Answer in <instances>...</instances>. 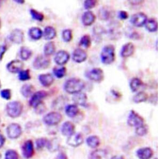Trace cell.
Wrapping results in <instances>:
<instances>
[{
    "label": "cell",
    "instance_id": "31",
    "mask_svg": "<svg viewBox=\"0 0 160 159\" xmlns=\"http://www.w3.org/2000/svg\"><path fill=\"white\" fill-rule=\"evenodd\" d=\"M44 54L47 56L53 55L56 51V46L53 41L47 42L44 46Z\"/></svg>",
    "mask_w": 160,
    "mask_h": 159
},
{
    "label": "cell",
    "instance_id": "52",
    "mask_svg": "<svg viewBox=\"0 0 160 159\" xmlns=\"http://www.w3.org/2000/svg\"><path fill=\"white\" fill-rule=\"evenodd\" d=\"M56 159H68V156L64 152H60L57 156Z\"/></svg>",
    "mask_w": 160,
    "mask_h": 159
},
{
    "label": "cell",
    "instance_id": "21",
    "mask_svg": "<svg viewBox=\"0 0 160 159\" xmlns=\"http://www.w3.org/2000/svg\"><path fill=\"white\" fill-rule=\"evenodd\" d=\"M75 126L73 123L67 121L62 125L61 131L62 135L69 137L74 133Z\"/></svg>",
    "mask_w": 160,
    "mask_h": 159
},
{
    "label": "cell",
    "instance_id": "26",
    "mask_svg": "<svg viewBox=\"0 0 160 159\" xmlns=\"http://www.w3.org/2000/svg\"><path fill=\"white\" fill-rule=\"evenodd\" d=\"M79 109L76 104H69L65 108V113L68 117L74 118L76 117L79 113Z\"/></svg>",
    "mask_w": 160,
    "mask_h": 159
},
{
    "label": "cell",
    "instance_id": "49",
    "mask_svg": "<svg viewBox=\"0 0 160 159\" xmlns=\"http://www.w3.org/2000/svg\"><path fill=\"white\" fill-rule=\"evenodd\" d=\"M37 112H38V114H42L46 110V107L44 106L43 103H41L40 104L36 107Z\"/></svg>",
    "mask_w": 160,
    "mask_h": 159
},
{
    "label": "cell",
    "instance_id": "48",
    "mask_svg": "<svg viewBox=\"0 0 160 159\" xmlns=\"http://www.w3.org/2000/svg\"><path fill=\"white\" fill-rule=\"evenodd\" d=\"M7 50V48L6 45H0V61H2L4 55L5 54L6 51Z\"/></svg>",
    "mask_w": 160,
    "mask_h": 159
},
{
    "label": "cell",
    "instance_id": "10",
    "mask_svg": "<svg viewBox=\"0 0 160 159\" xmlns=\"http://www.w3.org/2000/svg\"><path fill=\"white\" fill-rule=\"evenodd\" d=\"M7 133L10 138L17 139L22 135V128L18 124L12 123L8 126Z\"/></svg>",
    "mask_w": 160,
    "mask_h": 159
},
{
    "label": "cell",
    "instance_id": "32",
    "mask_svg": "<svg viewBox=\"0 0 160 159\" xmlns=\"http://www.w3.org/2000/svg\"><path fill=\"white\" fill-rule=\"evenodd\" d=\"M67 103V99L65 97L61 96L55 100L53 103V107L56 109L62 110L65 106Z\"/></svg>",
    "mask_w": 160,
    "mask_h": 159
},
{
    "label": "cell",
    "instance_id": "54",
    "mask_svg": "<svg viewBox=\"0 0 160 159\" xmlns=\"http://www.w3.org/2000/svg\"><path fill=\"white\" fill-rule=\"evenodd\" d=\"M5 141H6L5 138L2 135L0 134V148H1L3 146V145L5 143Z\"/></svg>",
    "mask_w": 160,
    "mask_h": 159
},
{
    "label": "cell",
    "instance_id": "28",
    "mask_svg": "<svg viewBox=\"0 0 160 159\" xmlns=\"http://www.w3.org/2000/svg\"><path fill=\"white\" fill-rule=\"evenodd\" d=\"M86 143L88 146L92 148H96L100 145V138L97 135H90L86 139Z\"/></svg>",
    "mask_w": 160,
    "mask_h": 159
},
{
    "label": "cell",
    "instance_id": "11",
    "mask_svg": "<svg viewBox=\"0 0 160 159\" xmlns=\"http://www.w3.org/2000/svg\"><path fill=\"white\" fill-rule=\"evenodd\" d=\"M83 143V135L81 133H74L68 137V144L73 147H77Z\"/></svg>",
    "mask_w": 160,
    "mask_h": 159
},
{
    "label": "cell",
    "instance_id": "20",
    "mask_svg": "<svg viewBox=\"0 0 160 159\" xmlns=\"http://www.w3.org/2000/svg\"><path fill=\"white\" fill-rule=\"evenodd\" d=\"M136 154L139 159H150L153 156L154 152L150 147H143L137 150Z\"/></svg>",
    "mask_w": 160,
    "mask_h": 159
},
{
    "label": "cell",
    "instance_id": "29",
    "mask_svg": "<svg viewBox=\"0 0 160 159\" xmlns=\"http://www.w3.org/2000/svg\"><path fill=\"white\" fill-rule=\"evenodd\" d=\"M29 35L31 39L35 40H38L42 38L43 32L42 29L37 27H33L29 29Z\"/></svg>",
    "mask_w": 160,
    "mask_h": 159
},
{
    "label": "cell",
    "instance_id": "43",
    "mask_svg": "<svg viewBox=\"0 0 160 159\" xmlns=\"http://www.w3.org/2000/svg\"><path fill=\"white\" fill-rule=\"evenodd\" d=\"M98 4V1L96 0H87L84 2V7L87 10H90L96 7Z\"/></svg>",
    "mask_w": 160,
    "mask_h": 159
},
{
    "label": "cell",
    "instance_id": "44",
    "mask_svg": "<svg viewBox=\"0 0 160 159\" xmlns=\"http://www.w3.org/2000/svg\"><path fill=\"white\" fill-rule=\"evenodd\" d=\"M48 140L45 138H41L39 139H37L36 141V145H37V148L38 150H41L44 147L47 146L48 143Z\"/></svg>",
    "mask_w": 160,
    "mask_h": 159
},
{
    "label": "cell",
    "instance_id": "4",
    "mask_svg": "<svg viewBox=\"0 0 160 159\" xmlns=\"http://www.w3.org/2000/svg\"><path fill=\"white\" fill-rule=\"evenodd\" d=\"M51 61L49 57L44 55H38L33 61V68L36 70H44L49 67Z\"/></svg>",
    "mask_w": 160,
    "mask_h": 159
},
{
    "label": "cell",
    "instance_id": "59",
    "mask_svg": "<svg viewBox=\"0 0 160 159\" xmlns=\"http://www.w3.org/2000/svg\"><path fill=\"white\" fill-rule=\"evenodd\" d=\"M1 159V154H0V159Z\"/></svg>",
    "mask_w": 160,
    "mask_h": 159
},
{
    "label": "cell",
    "instance_id": "34",
    "mask_svg": "<svg viewBox=\"0 0 160 159\" xmlns=\"http://www.w3.org/2000/svg\"><path fill=\"white\" fill-rule=\"evenodd\" d=\"M107 154L105 150L98 149L91 152L90 154V159H103Z\"/></svg>",
    "mask_w": 160,
    "mask_h": 159
},
{
    "label": "cell",
    "instance_id": "45",
    "mask_svg": "<svg viewBox=\"0 0 160 159\" xmlns=\"http://www.w3.org/2000/svg\"><path fill=\"white\" fill-rule=\"evenodd\" d=\"M18 154L14 150H8L5 155L6 159H18Z\"/></svg>",
    "mask_w": 160,
    "mask_h": 159
},
{
    "label": "cell",
    "instance_id": "16",
    "mask_svg": "<svg viewBox=\"0 0 160 159\" xmlns=\"http://www.w3.org/2000/svg\"><path fill=\"white\" fill-rule=\"evenodd\" d=\"M10 40L16 44H21L24 41V33L20 29H13L10 35Z\"/></svg>",
    "mask_w": 160,
    "mask_h": 159
},
{
    "label": "cell",
    "instance_id": "8",
    "mask_svg": "<svg viewBox=\"0 0 160 159\" xmlns=\"http://www.w3.org/2000/svg\"><path fill=\"white\" fill-rule=\"evenodd\" d=\"M148 20V16L144 13H136L132 15L130 18V23L132 25L138 28L142 27Z\"/></svg>",
    "mask_w": 160,
    "mask_h": 159
},
{
    "label": "cell",
    "instance_id": "22",
    "mask_svg": "<svg viewBox=\"0 0 160 159\" xmlns=\"http://www.w3.org/2000/svg\"><path fill=\"white\" fill-rule=\"evenodd\" d=\"M72 99L76 105L84 106L87 101L88 97L86 93L80 92L79 93L75 94L74 95H73Z\"/></svg>",
    "mask_w": 160,
    "mask_h": 159
},
{
    "label": "cell",
    "instance_id": "50",
    "mask_svg": "<svg viewBox=\"0 0 160 159\" xmlns=\"http://www.w3.org/2000/svg\"><path fill=\"white\" fill-rule=\"evenodd\" d=\"M111 93L113 94V95L114 96L115 98H117V99H120V98H121V97H122L121 94L118 91H116V90H112V91H111Z\"/></svg>",
    "mask_w": 160,
    "mask_h": 159
},
{
    "label": "cell",
    "instance_id": "6",
    "mask_svg": "<svg viewBox=\"0 0 160 159\" xmlns=\"http://www.w3.org/2000/svg\"><path fill=\"white\" fill-rule=\"evenodd\" d=\"M86 76L90 81L97 82H101L104 81V71L99 68H93L89 72H88Z\"/></svg>",
    "mask_w": 160,
    "mask_h": 159
},
{
    "label": "cell",
    "instance_id": "39",
    "mask_svg": "<svg viewBox=\"0 0 160 159\" xmlns=\"http://www.w3.org/2000/svg\"><path fill=\"white\" fill-rule=\"evenodd\" d=\"M73 37V32L72 29H64L62 32V38L65 42H70L72 40Z\"/></svg>",
    "mask_w": 160,
    "mask_h": 159
},
{
    "label": "cell",
    "instance_id": "1",
    "mask_svg": "<svg viewBox=\"0 0 160 159\" xmlns=\"http://www.w3.org/2000/svg\"><path fill=\"white\" fill-rule=\"evenodd\" d=\"M85 87V83L82 79L77 78L69 79L64 84V90L69 94L79 93Z\"/></svg>",
    "mask_w": 160,
    "mask_h": 159
},
{
    "label": "cell",
    "instance_id": "40",
    "mask_svg": "<svg viewBox=\"0 0 160 159\" xmlns=\"http://www.w3.org/2000/svg\"><path fill=\"white\" fill-rule=\"evenodd\" d=\"M148 127L145 125H142L137 126L136 129V133L139 136H144L148 134Z\"/></svg>",
    "mask_w": 160,
    "mask_h": 159
},
{
    "label": "cell",
    "instance_id": "53",
    "mask_svg": "<svg viewBox=\"0 0 160 159\" xmlns=\"http://www.w3.org/2000/svg\"><path fill=\"white\" fill-rule=\"evenodd\" d=\"M144 2V1H129L130 3L132 4V5H134V6H137V5H139V4H142Z\"/></svg>",
    "mask_w": 160,
    "mask_h": 159
},
{
    "label": "cell",
    "instance_id": "23",
    "mask_svg": "<svg viewBox=\"0 0 160 159\" xmlns=\"http://www.w3.org/2000/svg\"><path fill=\"white\" fill-rule=\"evenodd\" d=\"M57 35V32L55 28L51 26H48L44 29V32L43 33L44 38L46 40H51L55 38Z\"/></svg>",
    "mask_w": 160,
    "mask_h": 159
},
{
    "label": "cell",
    "instance_id": "12",
    "mask_svg": "<svg viewBox=\"0 0 160 159\" xmlns=\"http://www.w3.org/2000/svg\"><path fill=\"white\" fill-rule=\"evenodd\" d=\"M70 59V55L68 51L61 50L58 51L55 55L54 60L57 64L62 66L66 64Z\"/></svg>",
    "mask_w": 160,
    "mask_h": 159
},
{
    "label": "cell",
    "instance_id": "57",
    "mask_svg": "<svg viewBox=\"0 0 160 159\" xmlns=\"http://www.w3.org/2000/svg\"><path fill=\"white\" fill-rule=\"evenodd\" d=\"M1 20H0V28H1Z\"/></svg>",
    "mask_w": 160,
    "mask_h": 159
},
{
    "label": "cell",
    "instance_id": "17",
    "mask_svg": "<svg viewBox=\"0 0 160 159\" xmlns=\"http://www.w3.org/2000/svg\"><path fill=\"white\" fill-rule=\"evenodd\" d=\"M135 46L132 42H127L122 46L121 50V56L123 58H127L134 54Z\"/></svg>",
    "mask_w": 160,
    "mask_h": 159
},
{
    "label": "cell",
    "instance_id": "5",
    "mask_svg": "<svg viewBox=\"0 0 160 159\" xmlns=\"http://www.w3.org/2000/svg\"><path fill=\"white\" fill-rule=\"evenodd\" d=\"M62 116L58 112H50L43 117V122L46 125L49 126L58 125L62 121Z\"/></svg>",
    "mask_w": 160,
    "mask_h": 159
},
{
    "label": "cell",
    "instance_id": "41",
    "mask_svg": "<svg viewBox=\"0 0 160 159\" xmlns=\"http://www.w3.org/2000/svg\"><path fill=\"white\" fill-rule=\"evenodd\" d=\"M18 77L19 80L22 81H26L30 79L31 76L29 70H22L19 72Z\"/></svg>",
    "mask_w": 160,
    "mask_h": 159
},
{
    "label": "cell",
    "instance_id": "2",
    "mask_svg": "<svg viewBox=\"0 0 160 159\" xmlns=\"http://www.w3.org/2000/svg\"><path fill=\"white\" fill-rule=\"evenodd\" d=\"M115 50L114 46L112 45H108L104 46L100 54L102 63L108 65L114 62L115 59Z\"/></svg>",
    "mask_w": 160,
    "mask_h": 159
},
{
    "label": "cell",
    "instance_id": "3",
    "mask_svg": "<svg viewBox=\"0 0 160 159\" xmlns=\"http://www.w3.org/2000/svg\"><path fill=\"white\" fill-rule=\"evenodd\" d=\"M23 105L19 101H15L8 103L6 107L8 115L12 118H16L22 114Z\"/></svg>",
    "mask_w": 160,
    "mask_h": 159
},
{
    "label": "cell",
    "instance_id": "25",
    "mask_svg": "<svg viewBox=\"0 0 160 159\" xmlns=\"http://www.w3.org/2000/svg\"><path fill=\"white\" fill-rule=\"evenodd\" d=\"M35 88L32 85L29 84H25L22 86L20 92L22 95L25 98H28L34 93Z\"/></svg>",
    "mask_w": 160,
    "mask_h": 159
},
{
    "label": "cell",
    "instance_id": "24",
    "mask_svg": "<svg viewBox=\"0 0 160 159\" xmlns=\"http://www.w3.org/2000/svg\"><path fill=\"white\" fill-rule=\"evenodd\" d=\"M144 82L140 78L134 77L130 82V87L132 92H136L144 86Z\"/></svg>",
    "mask_w": 160,
    "mask_h": 159
},
{
    "label": "cell",
    "instance_id": "46",
    "mask_svg": "<svg viewBox=\"0 0 160 159\" xmlns=\"http://www.w3.org/2000/svg\"><path fill=\"white\" fill-rule=\"evenodd\" d=\"M0 94H1V96L4 99H6L7 100H9L11 99V90H9V89L2 90L0 92Z\"/></svg>",
    "mask_w": 160,
    "mask_h": 159
},
{
    "label": "cell",
    "instance_id": "35",
    "mask_svg": "<svg viewBox=\"0 0 160 159\" xmlns=\"http://www.w3.org/2000/svg\"><path fill=\"white\" fill-rule=\"evenodd\" d=\"M32 55V51L28 48L22 47L20 50V56L22 60H28Z\"/></svg>",
    "mask_w": 160,
    "mask_h": 159
},
{
    "label": "cell",
    "instance_id": "37",
    "mask_svg": "<svg viewBox=\"0 0 160 159\" xmlns=\"http://www.w3.org/2000/svg\"><path fill=\"white\" fill-rule=\"evenodd\" d=\"M80 45L86 48H89L91 45V37L89 34H84L80 39Z\"/></svg>",
    "mask_w": 160,
    "mask_h": 159
},
{
    "label": "cell",
    "instance_id": "14",
    "mask_svg": "<svg viewBox=\"0 0 160 159\" xmlns=\"http://www.w3.org/2000/svg\"><path fill=\"white\" fill-rule=\"evenodd\" d=\"M24 68V63L18 60L11 61L7 66L8 70L12 73H18Z\"/></svg>",
    "mask_w": 160,
    "mask_h": 159
},
{
    "label": "cell",
    "instance_id": "7",
    "mask_svg": "<svg viewBox=\"0 0 160 159\" xmlns=\"http://www.w3.org/2000/svg\"><path fill=\"white\" fill-rule=\"evenodd\" d=\"M127 122L129 126L137 127L144 124V119L135 110H132L128 117Z\"/></svg>",
    "mask_w": 160,
    "mask_h": 159
},
{
    "label": "cell",
    "instance_id": "27",
    "mask_svg": "<svg viewBox=\"0 0 160 159\" xmlns=\"http://www.w3.org/2000/svg\"><path fill=\"white\" fill-rule=\"evenodd\" d=\"M112 11L109 7L104 6L99 10V19L102 20H107L111 17Z\"/></svg>",
    "mask_w": 160,
    "mask_h": 159
},
{
    "label": "cell",
    "instance_id": "13",
    "mask_svg": "<svg viewBox=\"0 0 160 159\" xmlns=\"http://www.w3.org/2000/svg\"><path fill=\"white\" fill-rule=\"evenodd\" d=\"M22 153L26 159H30L34 153L33 142L31 140L26 141L22 147Z\"/></svg>",
    "mask_w": 160,
    "mask_h": 159
},
{
    "label": "cell",
    "instance_id": "47",
    "mask_svg": "<svg viewBox=\"0 0 160 159\" xmlns=\"http://www.w3.org/2000/svg\"><path fill=\"white\" fill-rule=\"evenodd\" d=\"M118 17L120 19L125 20L129 18V14L127 11L121 10V11H119V13H118Z\"/></svg>",
    "mask_w": 160,
    "mask_h": 159
},
{
    "label": "cell",
    "instance_id": "55",
    "mask_svg": "<svg viewBox=\"0 0 160 159\" xmlns=\"http://www.w3.org/2000/svg\"><path fill=\"white\" fill-rule=\"evenodd\" d=\"M111 159H125L122 156H114L111 158Z\"/></svg>",
    "mask_w": 160,
    "mask_h": 159
},
{
    "label": "cell",
    "instance_id": "38",
    "mask_svg": "<svg viewBox=\"0 0 160 159\" xmlns=\"http://www.w3.org/2000/svg\"><path fill=\"white\" fill-rule=\"evenodd\" d=\"M53 73L57 78H62L66 74V68L64 66L62 68L55 67L53 69Z\"/></svg>",
    "mask_w": 160,
    "mask_h": 159
},
{
    "label": "cell",
    "instance_id": "60",
    "mask_svg": "<svg viewBox=\"0 0 160 159\" xmlns=\"http://www.w3.org/2000/svg\"><path fill=\"white\" fill-rule=\"evenodd\" d=\"M157 159V158H156V159Z\"/></svg>",
    "mask_w": 160,
    "mask_h": 159
},
{
    "label": "cell",
    "instance_id": "51",
    "mask_svg": "<svg viewBox=\"0 0 160 159\" xmlns=\"http://www.w3.org/2000/svg\"><path fill=\"white\" fill-rule=\"evenodd\" d=\"M130 38L132 39H136L138 40L140 38V34H139V33L137 32H134L131 33V34L130 35Z\"/></svg>",
    "mask_w": 160,
    "mask_h": 159
},
{
    "label": "cell",
    "instance_id": "33",
    "mask_svg": "<svg viewBox=\"0 0 160 159\" xmlns=\"http://www.w3.org/2000/svg\"><path fill=\"white\" fill-rule=\"evenodd\" d=\"M148 94L145 92L141 91L138 92L136 95L134 96L133 98V101H134V103H139L145 102L148 100Z\"/></svg>",
    "mask_w": 160,
    "mask_h": 159
},
{
    "label": "cell",
    "instance_id": "19",
    "mask_svg": "<svg viewBox=\"0 0 160 159\" xmlns=\"http://www.w3.org/2000/svg\"><path fill=\"white\" fill-rule=\"evenodd\" d=\"M38 80L42 86L49 87L54 82V77L51 73L41 74L38 76Z\"/></svg>",
    "mask_w": 160,
    "mask_h": 159
},
{
    "label": "cell",
    "instance_id": "58",
    "mask_svg": "<svg viewBox=\"0 0 160 159\" xmlns=\"http://www.w3.org/2000/svg\"><path fill=\"white\" fill-rule=\"evenodd\" d=\"M1 87V82H0V88Z\"/></svg>",
    "mask_w": 160,
    "mask_h": 159
},
{
    "label": "cell",
    "instance_id": "30",
    "mask_svg": "<svg viewBox=\"0 0 160 159\" xmlns=\"http://www.w3.org/2000/svg\"><path fill=\"white\" fill-rule=\"evenodd\" d=\"M146 29L150 32H154L158 29V22L155 19H149L145 24Z\"/></svg>",
    "mask_w": 160,
    "mask_h": 159
},
{
    "label": "cell",
    "instance_id": "36",
    "mask_svg": "<svg viewBox=\"0 0 160 159\" xmlns=\"http://www.w3.org/2000/svg\"><path fill=\"white\" fill-rule=\"evenodd\" d=\"M59 146L60 145L58 139H53L51 140L48 141L47 147L50 152H55L58 150L60 147Z\"/></svg>",
    "mask_w": 160,
    "mask_h": 159
},
{
    "label": "cell",
    "instance_id": "42",
    "mask_svg": "<svg viewBox=\"0 0 160 159\" xmlns=\"http://www.w3.org/2000/svg\"><path fill=\"white\" fill-rule=\"evenodd\" d=\"M30 13H31L32 18L35 20L42 21L44 18L43 14L42 13H40L36 10L33 9L30 10Z\"/></svg>",
    "mask_w": 160,
    "mask_h": 159
},
{
    "label": "cell",
    "instance_id": "15",
    "mask_svg": "<svg viewBox=\"0 0 160 159\" xmlns=\"http://www.w3.org/2000/svg\"><path fill=\"white\" fill-rule=\"evenodd\" d=\"M88 54L84 50L81 48H77L73 51L72 59L75 62L81 63L87 59Z\"/></svg>",
    "mask_w": 160,
    "mask_h": 159
},
{
    "label": "cell",
    "instance_id": "9",
    "mask_svg": "<svg viewBox=\"0 0 160 159\" xmlns=\"http://www.w3.org/2000/svg\"><path fill=\"white\" fill-rule=\"evenodd\" d=\"M48 93L45 91H39L37 92L31 96L29 100V104L33 108H36L38 104L42 103V100L47 97Z\"/></svg>",
    "mask_w": 160,
    "mask_h": 159
},
{
    "label": "cell",
    "instance_id": "56",
    "mask_svg": "<svg viewBox=\"0 0 160 159\" xmlns=\"http://www.w3.org/2000/svg\"><path fill=\"white\" fill-rule=\"evenodd\" d=\"M16 2H17L18 3H24V1H20V0H19V1H16Z\"/></svg>",
    "mask_w": 160,
    "mask_h": 159
},
{
    "label": "cell",
    "instance_id": "18",
    "mask_svg": "<svg viewBox=\"0 0 160 159\" xmlns=\"http://www.w3.org/2000/svg\"><path fill=\"white\" fill-rule=\"evenodd\" d=\"M96 19V16L94 14L92 11H85L82 16V22L84 25L86 26L92 25L95 23V20Z\"/></svg>",
    "mask_w": 160,
    "mask_h": 159
}]
</instances>
